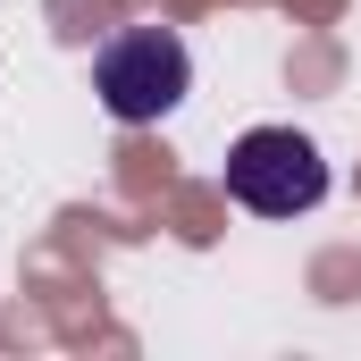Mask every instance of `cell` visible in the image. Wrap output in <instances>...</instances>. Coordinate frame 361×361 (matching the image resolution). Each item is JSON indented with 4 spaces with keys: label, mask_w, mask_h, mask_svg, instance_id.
Segmentation results:
<instances>
[{
    "label": "cell",
    "mask_w": 361,
    "mask_h": 361,
    "mask_svg": "<svg viewBox=\"0 0 361 361\" xmlns=\"http://www.w3.org/2000/svg\"><path fill=\"white\" fill-rule=\"evenodd\" d=\"M92 92L118 126H160L193 92V51H185L177 25H118L101 51H92Z\"/></svg>",
    "instance_id": "cell-1"
},
{
    "label": "cell",
    "mask_w": 361,
    "mask_h": 361,
    "mask_svg": "<svg viewBox=\"0 0 361 361\" xmlns=\"http://www.w3.org/2000/svg\"><path fill=\"white\" fill-rule=\"evenodd\" d=\"M227 193H235L244 210H261V219H294V210H311V202L328 193V160H319V143L294 135V126H252V135H235V152H227Z\"/></svg>",
    "instance_id": "cell-2"
}]
</instances>
